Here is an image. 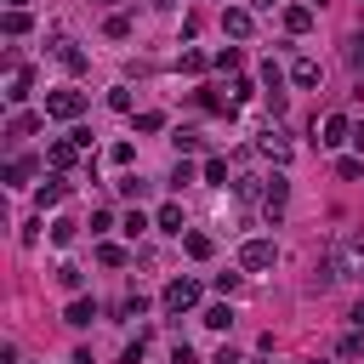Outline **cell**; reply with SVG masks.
<instances>
[{"label": "cell", "mask_w": 364, "mask_h": 364, "mask_svg": "<svg viewBox=\"0 0 364 364\" xmlns=\"http://www.w3.org/2000/svg\"><path fill=\"white\" fill-rule=\"evenodd\" d=\"M301 364H318V358H301Z\"/></svg>", "instance_id": "46"}, {"label": "cell", "mask_w": 364, "mask_h": 364, "mask_svg": "<svg viewBox=\"0 0 364 364\" xmlns=\"http://www.w3.org/2000/svg\"><path fill=\"white\" fill-rule=\"evenodd\" d=\"M336 176H341V182H353V176H364V159H358V154H347V159H336Z\"/></svg>", "instance_id": "23"}, {"label": "cell", "mask_w": 364, "mask_h": 364, "mask_svg": "<svg viewBox=\"0 0 364 364\" xmlns=\"http://www.w3.org/2000/svg\"><path fill=\"white\" fill-rule=\"evenodd\" d=\"M284 199H290V182H284V171H273V176H267V188H262V210H267V222H279V216H284Z\"/></svg>", "instance_id": "5"}, {"label": "cell", "mask_w": 364, "mask_h": 364, "mask_svg": "<svg viewBox=\"0 0 364 364\" xmlns=\"http://www.w3.org/2000/svg\"><path fill=\"white\" fill-rule=\"evenodd\" d=\"M182 245H188V256H193V262H205V256L216 250V245H210V233H182Z\"/></svg>", "instance_id": "19"}, {"label": "cell", "mask_w": 364, "mask_h": 364, "mask_svg": "<svg viewBox=\"0 0 364 364\" xmlns=\"http://www.w3.org/2000/svg\"><path fill=\"white\" fill-rule=\"evenodd\" d=\"M199 324H210V330H228V324H233V307H228V301H210V307L199 313Z\"/></svg>", "instance_id": "17"}, {"label": "cell", "mask_w": 364, "mask_h": 364, "mask_svg": "<svg viewBox=\"0 0 364 364\" xmlns=\"http://www.w3.org/2000/svg\"><path fill=\"white\" fill-rule=\"evenodd\" d=\"M28 91H34V74L17 63V68H11V80H6V102H28Z\"/></svg>", "instance_id": "13"}, {"label": "cell", "mask_w": 364, "mask_h": 364, "mask_svg": "<svg viewBox=\"0 0 364 364\" xmlns=\"http://www.w3.org/2000/svg\"><path fill=\"white\" fill-rule=\"evenodd\" d=\"M290 80H296V85H301V91H313V85H318V80H324V68H318V63H313V57H296V63H290Z\"/></svg>", "instance_id": "12"}, {"label": "cell", "mask_w": 364, "mask_h": 364, "mask_svg": "<svg viewBox=\"0 0 364 364\" xmlns=\"http://www.w3.org/2000/svg\"><path fill=\"white\" fill-rule=\"evenodd\" d=\"M102 34H108V40H131V17H125V11H114V17L102 23Z\"/></svg>", "instance_id": "20"}, {"label": "cell", "mask_w": 364, "mask_h": 364, "mask_svg": "<svg viewBox=\"0 0 364 364\" xmlns=\"http://www.w3.org/2000/svg\"><path fill=\"white\" fill-rule=\"evenodd\" d=\"M341 358H364V330H347L341 336Z\"/></svg>", "instance_id": "26"}, {"label": "cell", "mask_w": 364, "mask_h": 364, "mask_svg": "<svg viewBox=\"0 0 364 364\" xmlns=\"http://www.w3.org/2000/svg\"><path fill=\"white\" fill-rule=\"evenodd\" d=\"M239 63H245V57H239V46H222V51H216V68H228V74H233Z\"/></svg>", "instance_id": "30"}, {"label": "cell", "mask_w": 364, "mask_h": 364, "mask_svg": "<svg viewBox=\"0 0 364 364\" xmlns=\"http://www.w3.org/2000/svg\"><path fill=\"white\" fill-rule=\"evenodd\" d=\"M347 68L364 80V34H353V40H347Z\"/></svg>", "instance_id": "21"}, {"label": "cell", "mask_w": 364, "mask_h": 364, "mask_svg": "<svg viewBox=\"0 0 364 364\" xmlns=\"http://www.w3.org/2000/svg\"><path fill=\"white\" fill-rule=\"evenodd\" d=\"M159 125H165L159 108H142V114H136V131H159Z\"/></svg>", "instance_id": "32"}, {"label": "cell", "mask_w": 364, "mask_h": 364, "mask_svg": "<svg viewBox=\"0 0 364 364\" xmlns=\"http://www.w3.org/2000/svg\"><path fill=\"white\" fill-rule=\"evenodd\" d=\"M108 159H114V165H131V159H136V148H131V142H114V154H108Z\"/></svg>", "instance_id": "39"}, {"label": "cell", "mask_w": 364, "mask_h": 364, "mask_svg": "<svg viewBox=\"0 0 364 364\" xmlns=\"http://www.w3.org/2000/svg\"><path fill=\"white\" fill-rule=\"evenodd\" d=\"M57 63H63L68 74H85V51H80L74 40H57Z\"/></svg>", "instance_id": "16"}, {"label": "cell", "mask_w": 364, "mask_h": 364, "mask_svg": "<svg viewBox=\"0 0 364 364\" xmlns=\"http://www.w3.org/2000/svg\"><path fill=\"white\" fill-rule=\"evenodd\" d=\"M6 6H11V11H28V0H6Z\"/></svg>", "instance_id": "43"}, {"label": "cell", "mask_w": 364, "mask_h": 364, "mask_svg": "<svg viewBox=\"0 0 364 364\" xmlns=\"http://www.w3.org/2000/svg\"><path fill=\"white\" fill-rule=\"evenodd\" d=\"M182 68L188 74H205V51H182Z\"/></svg>", "instance_id": "38"}, {"label": "cell", "mask_w": 364, "mask_h": 364, "mask_svg": "<svg viewBox=\"0 0 364 364\" xmlns=\"http://www.w3.org/2000/svg\"><path fill=\"white\" fill-rule=\"evenodd\" d=\"M97 262H102V267H125V262H131V256H125V250H119V245H102V250H97Z\"/></svg>", "instance_id": "28"}, {"label": "cell", "mask_w": 364, "mask_h": 364, "mask_svg": "<svg viewBox=\"0 0 364 364\" xmlns=\"http://www.w3.org/2000/svg\"><path fill=\"white\" fill-rule=\"evenodd\" d=\"M347 318H353V330H364V301H353V313H347Z\"/></svg>", "instance_id": "42"}, {"label": "cell", "mask_w": 364, "mask_h": 364, "mask_svg": "<svg viewBox=\"0 0 364 364\" xmlns=\"http://www.w3.org/2000/svg\"><path fill=\"white\" fill-rule=\"evenodd\" d=\"M154 6H171V0H154Z\"/></svg>", "instance_id": "45"}, {"label": "cell", "mask_w": 364, "mask_h": 364, "mask_svg": "<svg viewBox=\"0 0 364 364\" xmlns=\"http://www.w3.org/2000/svg\"><path fill=\"white\" fill-rule=\"evenodd\" d=\"M80 154H85V148H80L74 136H63V142H51V148H46V165H51V171H68Z\"/></svg>", "instance_id": "9"}, {"label": "cell", "mask_w": 364, "mask_h": 364, "mask_svg": "<svg viewBox=\"0 0 364 364\" xmlns=\"http://www.w3.org/2000/svg\"><path fill=\"white\" fill-rule=\"evenodd\" d=\"M85 114V91H46V119H80Z\"/></svg>", "instance_id": "4"}, {"label": "cell", "mask_w": 364, "mask_h": 364, "mask_svg": "<svg viewBox=\"0 0 364 364\" xmlns=\"http://www.w3.org/2000/svg\"><path fill=\"white\" fill-rule=\"evenodd\" d=\"M171 142H176V154H199V136H193V131H176Z\"/></svg>", "instance_id": "36"}, {"label": "cell", "mask_w": 364, "mask_h": 364, "mask_svg": "<svg viewBox=\"0 0 364 364\" xmlns=\"http://www.w3.org/2000/svg\"><path fill=\"white\" fill-rule=\"evenodd\" d=\"M119 193H125V199H142L148 182H142V176H119Z\"/></svg>", "instance_id": "34"}, {"label": "cell", "mask_w": 364, "mask_h": 364, "mask_svg": "<svg viewBox=\"0 0 364 364\" xmlns=\"http://www.w3.org/2000/svg\"><path fill=\"white\" fill-rule=\"evenodd\" d=\"M171 364H199V358H193V347L182 341V347H171Z\"/></svg>", "instance_id": "40"}, {"label": "cell", "mask_w": 364, "mask_h": 364, "mask_svg": "<svg viewBox=\"0 0 364 364\" xmlns=\"http://www.w3.org/2000/svg\"><path fill=\"white\" fill-rule=\"evenodd\" d=\"M228 97H233V102H250V97H256V85H250V80H245V74H239V80H233V85H228Z\"/></svg>", "instance_id": "31"}, {"label": "cell", "mask_w": 364, "mask_h": 364, "mask_svg": "<svg viewBox=\"0 0 364 364\" xmlns=\"http://www.w3.org/2000/svg\"><path fill=\"white\" fill-rule=\"evenodd\" d=\"M0 28H6L11 40H17V34H28V11H6V23H0Z\"/></svg>", "instance_id": "27"}, {"label": "cell", "mask_w": 364, "mask_h": 364, "mask_svg": "<svg viewBox=\"0 0 364 364\" xmlns=\"http://www.w3.org/2000/svg\"><path fill=\"white\" fill-rule=\"evenodd\" d=\"M222 34H228V40H250V11H245V6H228V11H222Z\"/></svg>", "instance_id": "10"}, {"label": "cell", "mask_w": 364, "mask_h": 364, "mask_svg": "<svg viewBox=\"0 0 364 364\" xmlns=\"http://www.w3.org/2000/svg\"><path fill=\"white\" fill-rule=\"evenodd\" d=\"M63 199H68V171H51V176L40 182V193H34V205H40V210H57Z\"/></svg>", "instance_id": "6"}, {"label": "cell", "mask_w": 364, "mask_h": 364, "mask_svg": "<svg viewBox=\"0 0 364 364\" xmlns=\"http://www.w3.org/2000/svg\"><path fill=\"white\" fill-rule=\"evenodd\" d=\"M74 233H80L74 216H57V222H51V245H74Z\"/></svg>", "instance_id": "18"}, {"label": "cell", "mask_w": 364, "mask_h": 364, "mask_svg": "<svg viewBox=\"0 0 364 364\" xmlns=\"http://www.w3.org/2000/svg\"><path fill=\"white\" fill-rule=\"evenodd\" d=\"M284 28H290V34H307V28H313V6H307V0H290V6H284Z\"/></svg>", "instance_id": "11"}, {"label": "cell", "mask_w": 364, "mask_h": 364, "mask_svg": "<svg viewBox=\"0 0 364 364\" xmlns=\"http://www.w3.org/2000/svg\"><path fill=\"white\" fill-rule=\"evenodd\" d=\"M108 108H119V114H131V91H125V85H114V91H108Z\"/></svg>", "instance_id": "35"}, {"label": "cell", "mask_w": 364, "mask_h": 364, "mask_svg": "<svg viewBox=\"0 0 364 364\" xmlns=\"http://www.w3.org/2000/svg\"><path fill=\"white\" fill-rule=\"evenodd\" d=\"M273 262H279V245H273V239H245V245H239V267H245V273H267Z\"/></svg>", "instance_id": "2"}, {"label": "cell", "mask_w": 364, "mask_h": 364, "mask_svg": "<svg viewBox=\"0 0 364 364\" xmlns=\"http://www.w3.org/2000/svg\"><path fill=\"white\" fill-rule=\"evenodd\" d=\"M91 318H97V301H91V296H74L68 313H63V324H74V330H85Z\"/></svg>", "instance_id": "15"}, {"label": "cell", "mask_w": 364, "mask_h": 364, "mask_svg": "<svg viewBox=\"0 0 364 364\" xmlns=\"http://www.w3.org/2000/svg\"><path fill=\"white\" fill-rule=\"evenodd\" d=\"M256 154H267L273 165H290V136L284 131H262L256 136Z\"/></svg>", "instance_id": "8"}, {"label": "cell", "mask_w": 364, "mask_h": 364, "mask_svg": "<svg viewBox=\"0 0 364 364\" xmlns=\"http://www.w3.org/2000/svg\"><path fill=\"white\" fill-rule=\"evenodd\" d=\"M57 284H63V290H80V284H85V273H80V267H68V262H63V267H57Z\"/></svg>", "instance_id": "29"}, {"label": "cell", "mask_w": 364, "mask_h": 364, "mask_svg": "<svg viewBox=\"0 0 364 364\" xmlns=\"http://www.w3.org/2000/svg\"><path fill=\"white\" fill-rule=\"evenodd\" d=\"M205 182H216V188L228 182V159H222V154H210V159H205Z\"/></svg>", "instance_id": "25"}, {"label": "cell", "mask_w": 364, "mask_h": 364, "mask_svg": "<svg viewBox=\"0 0 364 364\" xmlns=\"http://www.w3.org/2000/svg\"><path fill=\"white\" fill-rule=\"evenodd\" d=\"M256 6H262V11H273V6H284V0H256Z\"/></svg>", "instance_id": "44"}, {"label": "cell", "mask_w": 364, "mask_h": 364, "mask_svg": "<svg viewBox=\"0 0 364 364\" xmlns=\"http://www.w3.org/2000/svg\"><path fill=\"white\" fill-rule=\"evenodd\" d=\"M34 125H40V119H34V114H17V119H11V125H6V136H28V131H34Z\"/></svg>", "instance_id": "33"}, {"label": "cell", "mask_w": 364, "mask_h": 364, "mask_svg": "<svg viewBox=\"0 0 364 364\" xmlns=\"http://www.w3.org/2000/svg\"><path fill=\"white\" fill-rule=\"evenodd\" d=\"M188 182H193V165H188V159H176V171H171V188H188Z\"/></svg>", "instance_id": "37"}, {"label": "cell", "mask_w": 364, "mask_h": 364, "mask_svg": "<svg viewBox=\"0 0 364 364\" xmlns=\"http://www.w3.org/2000/svg\"><path fill=\"white\" fill-rule=\"evenodd\" d=\"M210 364H245V358H239V353H233V347H222V353H216V358H210Z\"/></svg>", "instance_id": "41"}, {"label": "cell", "mask_w": 364, "mask_h": 364, "mask_svg": "<svg viewBox=\"0 0 364 364\" xmlns=\"http://www.w3.org/2000/svg\"><path fill=\"white\" fill-rule=\"evenodd\" d=\"M318 142H324V148H341V142H353V119H347V114H324V125H318Z\"/></svg>", "instance_id": "7"}, {"label": "cell", "mask_w": 364, "mask_h": 364, "mask_svg": "<svg viewBox=\"0 0 364 364\" xmlns=\"http://www.w3.org/2000/svg\"><path fill=\"white\" fill-rule=\"evenodd\" d=\"M23 176H34V159H11V165H6V182H11V188H23Z\"/></svg>", "instance_id": "24"}, {"label": "cell", "mask_w": 364, "mask_h": 364, "mask_svg": "<svg viewBox=\"0 0 364 364\" xmlns=\"http://www.w3.org/2000/svg\"><path fill=\"white\" fill-rule=\"evenodd\" d=\"M324 267H330V279H364V233H341Z\"/></svg>", "instance_id": "1"}, {"label": "cell", "mask_w": 364, "mask_h": 364, "mask_svg": "<svg viewBox=\"0 0 364 364\" xmlns=\"http://www.w3.org/2000/svg\"><path fill=\"white\" fill-rule=\"evenodd\" d=\"M159 307L165 313H193L199 307V279H171L165 296H159Z\"/></svg>", "instance_id": "3"}, {"label": "cell", "mask_w": 364, "mask_h": 364, "mask_svg": "<svg viewBox=\"0 0 364 364\" xmlns=\"http://www.w3.org/2000/svg\"><path fill=\"white\" fill-rule=\"evenodd\" d=\"M262 85H267V91H284V68H279V63H273V57H267V63H262Z\"/></svg>", "instance_id": "22"}, {"label": "cell", "mask_w": 364, "mask_h": 364, "mask_svg": "<svg viewBox=\"0 0 364 364\" xmlns=\"http://www.w3.org/2000/svg\"><path fill=\"white\" fill-rule=\"evenodd\" d=\"M154 228H159V233H182V228H188V222H182V205H176V199H165V205L154 210Z\"/></svg>", "instance_id": "14"}]
</instances>
